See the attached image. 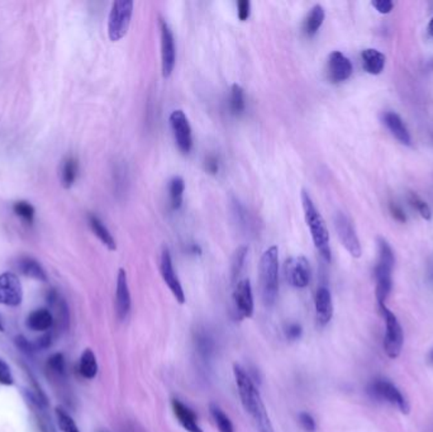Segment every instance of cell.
I'll return each mask as SVG.
<instances>
[{
	"label": "cell",
	"mask_w": 433,
	"mask_h": 432,
	"mask_svg": "<svg viewBox=\"0 0 433 432\" xmlns=\"http://www.w3.org/2000/svg\"><path fill=\"white\" fill-rule=\"evenodd\" d=\"M56 417L58 426L63 432H80L78 424H75L72 418L66 411L60 407H56Z\"/></svg>",
	"instance_id": "obj_33"
},
{
	"label": "cell",
	"mask_w": 433,
	"mask_h": 432,
	"mask_svg": "<svg viewBox=\"0 0 433 432\" xmlns=\"http://www.w3.org/2000/svg\"><path fill=\"white\" fill-rule=\"evenodd\" d=\"M0 332H4V326L1 323V320H0Z\"/></svg>",
	"instance_id": "obj_49"
},
{
	"label": "cell",
	"mask_w": 433,
	"mask_h": 432,
	"mask_svg": "<svg viewBox=\"0 0 433 432\" xmlns=\"http://www.w3.org/2000/svg\"><path fill=\"white\" fill-rule=\"evenodd\" d=\"M36 350H45L51 346V336L49 335H43V336L37 338V341L34 343Z\"/></svg>",
	"instance_id": "obj_44"
},
{
	"label": "cell",
	"mask_w": 433,
	"mask_h": 432,
	"mask_svg": "<svg viewBox=\"0 0 433 432\" xmlns=\"http://www.w3.org/2000/svg\"><path fill=\"white\" fill-rule=\"evenodd\" d=\"M425 72H433V57L431 60H428L427 61V64H425Z\"/></svg>",
	"instance_id": "obj_46"
},
{
	"label": "cell",
	"mask_w": 433,
	"mask_h": 432,
	"mask_svg": "<svg viewBox=\"0 0 433 432\" xmlns=\"http://www.w3.org/2000/svg\"><path fill=\"white\" fill-rule=\"evenodd\" d=\"M246 109L245 91L238 84H233L230 96V111L233 116H241Z\"/></svg>",
	"instance_id": "obj_29"
},
{
	"label": "cell",
	"mask_w": 433,
	"mask_h": 432,
	"mask_svg": "<svg viewBox=\"0 0 433 432\" xmlns=\"http://www.w3.org/2000/svg\"><path fill=\"white\" fill-rule=\"evenodd\" d=\"M377 263L374 269V277L377 281L375 296L377 304H385L388 296L393 289V270L395 255L393 248L384 237H377Z\"/></svg>",
	"instance_id": "obj_2"
},
{
	"label": "cell",
	"mask_w": 433,
	"mask_h": 432,
	"mask_svg": "<svg viewBox=\"0 0 433 432\" xmlns=\"http://www.w3.org/2000/svg\"><path fill=\"white\" fill-rule=\"evenodd\" d=\"M324 18H326L324 8L320 4H315L309 10L308 16L305 17L304 23H303V32H304L305 36L307 37L315 36L317 32L320 31L322 24L324 22Z\"/></svg>",
	"instance_id": "obj_22"
},
{
	"label": "cell",
	"mask_w": 433,
	"mask_h": 432,
	"mask_svg": "<svg viewBox=\"0 0 433 432\" xmlns=\"http://www.w3.org/2000/svg\"><path fill=\"white\" fill-rule=\"evenodd\" d=\"M233 376L238 389L241 403L245 411L252 417L258 432H274L273 424L265 407L261 394L249 373L238 364H234Z\"/></svg>",
	"instance_id": "obj_1"
},
{
	"label": "cell",
	"mask_w": 433,
	"mask_h": 432,
	"mask_svg": "<svg viewBox=\"0 0 433 432\" xmlns=\"http://www.w3.org/2000/svg\"><path fill=\"white\" fill-rule=\"evenodd\" d=\"M302 204H303V210H304L305 222H307V226L309 227V231L312 235L313 244H314L315 248L320 251L322 257L329 263L332 259V252H331V246H329V228H327L321 213L318 212V209L315 208L309 193L307 192L305 189L302 191Z\"/></svg>",
	"instance_id": "obj_3"
},
{
	"label": "cell",
	"mask_w": 433,
	"mask_h": 432,
	"mask_svg": "<svg viewBox=\"0 0 433 432\" xmlns=\"http://www.w3.org/2000/svg\"><path fill=\"white\" fill-rule=\"evenodd\" d=\"M131 311V293H129L127 272L120 268L117 275L115 289V312L120 320H124Z\"/></svg>",
	"instance_id": "obj_16"
},
{
	"label": "cell",
	"mask_w": 433,
	"mask_h": 432,
	"mask_svg": "<svg viewBox=\"0 0 433 432\" xmlns=\"http://www.w3.org/2000/svg\"><path fill=\"white\" fill-rule=\"evenodd\" d=\"M362 67L370 75L381 74L385 67V55L375 48H366L361 52Z\"/></svg>",
	"instance_id": "obj_20"
},
{
	"label": "cell",
	"mask_w": 433,
	"mask_h": 432,
	"mask_svg": "<svg viewBox=\"0 0 433 432\" xmlns=\"http://www.w3.org/2000/svg\"><path fill=\"white\" fill-rule=\"evenodd\" d=\"M133 6L132 0H118L113 3L108 18V36L112 42L122 40L129 32Z\"/></svg>",
	"instance_id": "obj_6"
},
{
	"label": "cell",
	"mask_w": 433,
	"mask_h": 432,
	"mask_svg": "<svg viewBox=\"0 0 433 432\" xmlns=\"http://www.w3.org/2000/svg\"><path fill=\"white\" fill-rule=\"evenodd\" d=\"M315 312H317V320L321 326H326L329 321L332 320L333 316V303H332V296L329 288L321 287L315 293Z\"/></svg>",
	"instance_id": "obj_19"
},
{
	"label": "cell",
	"mask_w": 433,
	"mask_h": 432,
	"mask_svg": "<svg viewBox=\"0 0 433 432\" xmlns=\"http://www.w3.org/2000/svg\"><path fill=\"white\" fill-rule=\"evenodd\" d=\"M171 407H173L174 415L177 417L179 424L183 426L185 431L204 432L198 424V418H197V415L194 413V411L189 409L188 406H185L183 402L175 398V400H171Z\"/></svg>",
	"instance_id": "obj_18"
},
{
	"label": "cell",
	"mask_w": 433,
	"mask_h": 432,
	"mask_svg": "<svg viewBox=\"0 0 433 432\" xmlns=\"http://www.w3.org/2000/svg\"><path fill=\"white\" fill-rule=\"evenodd\" d=\"M198 347H199V352L203 354L204 356H209L210 352H213V341L212 338L206 335V334H201L198 336Z\"/></svg>",
	"instance_id": "obj_37"
},
{
	"label": "cell",
	"mask_w": 433,
	"mask_h": 432,
	"mask_svg": "<svg viewBox=\"0 0 433 432\" xmlns=\"http://www.w3.org/2000/svg\"><path fill=\"white\" fill-rule=\"evenodd\" d=\"M285 278L294 288L303 289L309 285L312 270L304 257H290L285 263Z\"/></svg>",
	"instance_id": "obj_11"
},
{
	"label": "cell",
	"mask_w": 433,
	"mask_h": 432,
	"mask_svg": "<svg viewBox=\"0 0 433 432\" xmlns=\"http://www.w3.org/2000/svg\"><path fill=\"white\" fill-rule=\"evenodd\" d=\"M185 183L181 176H174L168 183V197L170 206L174 210H179L184 200Z\"/></svg>",
	"instance_id": "obj_26"
},
{
	"label": "cell",
	"mask_w": 433,
	"mask_h": 432,
	"mask_svg": "<svg viewBox=\"0 0 433 432\" xmlns=\"http://www.w3.org/2000/svg\"><path fill=\"white\" fill-rule=\"evenodd\" d=\"M88 222L91 231L99 240L102 241V244L109 248L111 251H114L117 248V244H115V240H114L111 231L103 224V221L96 215L90 213L88 215Z\"/></svg>",
	"instance_id": "obj_21"
},
{
	"label": "cell",
	"mask_w": 433,
	"mask_h": 432,
	"mask_svg": "<svg viewBox=\"0 0 433 432\" xmlns=\"http://www.w3.org/2000/svg\"><path fill=\"white\" fill-rule=\"evenodd\" d=\"M47 369L56 376H64L66 373V361H65L64 354L56 352L51 355L47 359Z\"/></svg>",
	"instance_id": "obj_32"
},
{
	"label": "cell",
	"mask_w": 433,
	"mask_h": 432,
	"mask_svg": "<svg viewBox=\"0 0 433 432\" xmlns=\"http://www.w3.org/2000/svg\"><path fill=\"white\" fill-rule=\"evenodd\" d=\"M0 385H14V378L12 374L10 367L7 364V361L0 358Z\"/></svg>",
	"instance_id": "obj_35"
},
{
	"label": "cell",
	"mask_w": 433,
	"mask_h": 432,
	"mask_svg": "<svg viewBox=\"0 0 433 432\" xmlns=\"http://www.w3.org/2000/svg\"><path fill=\"white\" fill-rule=\"evenodd\" d=\"M389 210H390V213H392V217H393L394 219L398 221L399 224H406V222H407V216H406L404 210H403L401 206H398L397 203L392 202L390 206H389Z\"/></svg>",
	"instance_id": "obj_42"
},
{
	"label": "cell",
	"mask_w": 433,
	"mask_h": 432,
	"mask_svg": "<svg viewBox=\"0 0 433 432\" xmlns=\"http://www.w3.org/2000/svg\"><path fill=\"white\" fill-rule=\"evenodd\" d=\"M79 175V161L75 156H67L61 166V184L70 189Z\"/></svg>",
	"instance_id": "obj_25"
},
{
	"label": "cell",
	"mask_w": 433,
	"mask_h": 432,
	"mask_svg": "<svg viewBox=\"0 0 433 432\" xmlns=\"http://www.w3.org/2000/svg\"><path fill=\"white\" fill-rule=\"evenodd\" d=\"M371 6L377 9L380 14H389L394 8L392 0H374L371 1Z\"/></svg>",
	"instance_id": "obj_40"
},
{
	"label": "cell",
	"mask_w": 433,
	"mask_h": 432,
	"mask_svg": "<svg viewBox=\"0 0 433 432\" xmlns=\"http://www.w3.org/2000/svg\"><path fill=\"white\" fill-rule=\"evenodd\" d=\"M188 252H189V254H192V255H201V246H199V245H197V244H190V245L188 246Z\"/></svg>",
	"instance_id": "obj_45"
},
{
	"label": "cell",
	"mask_w": 433,
	"mask_h": 432,
	"mask_svg": "<svg viewBox=\"0 0 433 432\" xmlns=\"http://www.w3.org/2000/svg\"><path fill=\"white\" fill-rule=\"evenodd\" d=\"M302 334H303V330H302V326L298 323H291L287 327V337L291 341H296L298 338H300Z\"/></svg>",
	"instance_id": "obj_43"
},
{
	"label": "cell",
	"mask_w": 433,
	"mask_h": 432,
	"mask_svg": "<svg viewBox=\"0 0 433 432\" xmlns=\"http://www.w3.org/2000/svg\"><path fill=\"white\" fill-rule=\"evenodd\" d=\"M260 289L266 305H273L279 293V248L270 246L260 260Z\"/></svg>",
	"instance_id": "obj_4"
},
{
	"label": "cell",
	"mask_w": 433,
	"mask_h": 432,
	"mask_svg": "<svg viewBox=\"0 0 433 432\" xmlns=\"http://www.w3.org/2000/svg\"><path fill=\"white\" fill-rule=\"evenodd\" d=\"M381 122L388 131L393 135L401 144L412 146V136L409 133L406 123L401 120V116L393 111H385L381 113Z\"/></svg>",
	"instance_id": "obj_17"
},
{
	"label": "cell",
	"mask_w": 433,
	"mask_h": 432,
	"mask_svg": "<svg viewBox=\"0 0 433 432\" xmlns=\"http://www.w3.org/2000/svg\"><path fill=\"white\" fill-rule=\"evenodd\" d=\"M432 140H433V132H432Z\"/></svg>",
	"instance_id": "obj_51"
},
{
	"label": "cell",
	"mask_w": 433,
	"mask_h": 432,
	"mask_svg": "<svg viewBox=\"0 0 433 432\" xmlns=\"http://www.w3.org/2000/svg\"><path fill=\"white\" fill-rule=\"evenodd\" d=\"M209 411H210V416L214 420L216 429L219 432H234L232 421L230 420V417L225 415L223 409L219 406H216V403H210L209 404Z\"/></svg>",
	"instance_id": "obj_28"
},
{
	"label": "cell",
	"mask_w": 433,
	"mask_h": 432,
	"mask_svg": "<svg viewBox=\"0 0 433 432\" xmlns=\"http://www.w3.org/2000/svg\"><path fill=\"white\" fill-rule=\"evenodd\" d=\"M160 272L161 275H162V279L166 283L168 289L171 290L173 296H175V299L179 303L184 304V289H183V285H181V283L177 278L174 265H173V259H171L168 248H164L162 252H161Z\"/></svg>",
	"instance_id": "obj_13"
},
{
	"label": "cell",
	"mask_w": 433,
	"mask_h": 432,
	"mask_svg": "<svg viewBox=\"0 0 433 432\" xmlns=\"http://www.w3.org/2000/svg\"><path fill=\"white\" fill-rule=\"evenodd\" d=\"M237 14L242 22L249 19V14H251V3L249 0L237 1Z\"/></svg>",
	"instance_id": "obj_41"
},
{
	"label": "cell",
	"mask_w": 433,
	"mask_h": 432,
	"mask_svg": "<svg viewBox=\"0 0 433 432\" xmlns=\"http://www.w3.org/2000/svg\"><path fill=\"white\" fill-rule=\"evenodd\" d=\"M27 327L32 331H46L54 325V316L46 308L33 311L25 321Z\"/></svg>",
	"instance_id": "obj_23"
},
{
	"label": "cell",
	"mask_w": 433,
	"mask_h": 432,
	"mask_svg": "<svg viewBox=\"0 0 433 432\" xmlns=\"http://www.w3.org/2000/svg\"><path fill=\"white\" fill-rule=\"evenodd\" d=\"M13 212L16 213V217H19L24 224L32 226L34 221V215L36 210L31 203L25 202V200H19L13 204Z\"/></svg>",
	"instance_id": "obj_30"
},
{
	"label": "cell",
	"mask_w": 433,
	"mask_h": 432,
	"mask_svg": "<svg viewBox=\"0 0 433 432\" xmlns=\"http://www.w3.org/2000/svg\"><path fill=\"white\" fill-rule=\"evenodd\" d=\"M23 301V288L14 272L0 274V304L18 307Z\"/></svg>",
	"instance_id": "obj_12"
},
{
	"label": "cell",
	"mask_w": 433,
	"mask_h": 432,
	"mask_svg": "<svg viewBox=\"0 0 433 432\" xmlns=\"http://www.w3.org/2000/svg\"><path fill=\"white\" fill-rule=\"evenodd\" d=\"M428 33L433 37V17L432 19L430 21V23H428Z\"/></svg>",
	"instance_id": "obj_47"
},
{
	"label": "cell",
	"mask_w": 433,
	"mask_h": 432,
	"mask_svg": "<svg viewBox=\"0 0 433 432\" xmlns=\"http://www.w3.org/2000/svg\"><path fill=\"white\" fill-rule=\"evenodd\" d=\"M380 312L383 314L385 321L384 352L388 358L397 359L401 355L404 343V334L399 321L386 304H379Z\"/></svg>",
	"instance_id": "obj_7"
},
{
	"label": "cell",
	"mask_w": 433,
	"mask_h": 432,
	"mask_svg": "<svg viewBox=\"0 0 433 432\" xmlns=\"http://www.w3.org/2000/svg\"><path fill=\"white\" fill-rule=\"evenodd\" d=\"M79 373L85 379H94L98 374V361L93 350L87 349L81 354L79 361Z\"/></svg>",
	"instance_id": "obj_27"
},
{
	"label": "cell",
	"mask_w": 433,
	"mask_h": 432,
	"mask_svg": "<svg viewBox=\"0 0 433 432\" xmlns=\"http://www.w3.org/2000/svg\"><path fill=\"white\" fill-rule=\"evenodd\" d=\"M428 360L433 363V349L431 350V352H430V355H428Z\"/></svg>",
	"instance_id": "obj_48"
},
{
	"label": "cell",
	"mask_w": 433,
	"mask_h": 432,
	"mask_svg": "<svg viewBox=\"0 0 433 432\" xmlns=\"http://www.w3.org/2000/svg\"><path fill=\"white\" fill-rule=\"evenodd\" d=\"M233 302L240 318H251L254 316L255 303L251 281L249 279H242L236 284L233 292Z\"/></svg>",
	"instance_id": "obj_14"
},
{
	"label": "cell",
	"mask_w": 433,
	"mask_h": 432,
	"mask_svg": "<svg viewBox=\"0 0 433 432\" xmlns=\"http://www.w3.org/2000/svg\"><path fill=\"white\" fill-rule=\"evenodd\" d=\"M247 251H249V248H246V246H241V248L234 252V257H233L232 259V266H231L233 281H237V278L240 277L241 272H242V269H243V265H245Z\"/></svg>",
	"instance_id": "obj_34"
},
{
	"label": "cell",
	"mask_w": 433,
	"mask_h": 432,
	"mask_svg": "<svg viewBox=\"0 0 433 432\" xmlns=\"http://www.w3.org/2000/svg\"><path fill=\"white\" fill-rule=\"evenodd\" d=\"M353 67L350 58L340 52L333 51L329 57V64H327V72H329V79L332 83H342L353 75Z\"/></svg>",
	"instance_id": "obj_15"
},
{
	"label": "cell",
	"mask_w": 433,
	"mask_h": 432,
	"mask_svg": "<svg viewBox=\"0 0 433 432\" xmlns=\"http://www.w3.org/2000/svg\"><path fill=\"white\" fill-rule=\"evenodd\" d=\"M368 394L373 400H381L389 404H393L395 407H398L404 415H408L410 411V406L406 396L389 379L375 378L374 380H371L368 385Z\"/></svg>",
	"instance_id": "obj_5"
},
{
	"label": "cell",
	"mask_w": 433,
	"mask_h": 432,
	"mask_svg": "<svg viewBox=\"0 0 433 432\" xmlns=\"http://www.w3.org/2000/svg\"><path fill=\"white\" fill-rule=\"evenodd\" d=\"M335 228H336L337 236L344 245V248L348 251V254L355 259H359L362 254L360 240L356 233V230L353 227V222L350 218L346 216L342 212H337L335 216Z\"/></svg>",
	"instance_id": "obj_8"
},
{
	"label": "cell",
	"mask_w": 433,
	"mask_h": 432,
	"mask_svg": "<svg viewBox=\"0 0 433 432\" xmlns=\"http://www.w3.org/2000/svg\"><path fill=\"white\" fill-rule=\"evenodd\" d=\"M298 420H299V424L305 432H315L317 424H315V421L311 413L300 412L298 416Z\"/></svg>",
	"instance_id": "obj_36"
},
{
	"label": "cell",
	"mask_w": 433,
	"mask_h": 432,
	"mask_svg": "<svg viewBox=\"0 0 433 432\" xmlns=\"http://www.w3.org/2000/svg\"><path fill=\"white\" fill-rule=\"evenodd\" d=\"M407 198H408L409 204L417 210L419 216L422 217L425 221H431L432 210H431L430 206L425 203V200L418 195L417 193L409 192Z\"/></svg>",
	"instance_id": "obj_31"
},
{
	"label": "cell",
	"mask_w": 433,
	"mask_h": 432,
	"mask_svg": "<svg viewBox=\"0 0 433 432\" xmlns=\"http://www.w3.org/2000/svg\"><path fill=\"white\" fill-rule=\"evenodd\" d=\"M18 268L23 275L28 277V278H32L34 281H47V274L45 272L43 266L33 257H22L18 263Z\"/></svg>",
	"instance_id": "obj_24"
},
{
	"label": "cell",
	"mask_w": 433,
	"mask_h": 432,
	"mask_svg": "<svg viewBox=\"0 0 433 432\" xmlns=\"http://www.w3.org/2000/svg\"><path fill=\"white\" fill-rule=\"evenodd\" d=\"M204 166H206V171L209 173L210 175H216L218 171H219V159L216 155H208L204 161Z\"/></svg>",
	"instance_id": "obj_39"
},
{
	"label": "cell",
	"mask_w": 433,
	"mask_h": 432,
	"mask_svg": "<svg viewBox=\"0 0 433 432\" xmlns=\"http://www.w3.org/2000/svg\"><path fill=\"white\" fill-rule=\"evenodd\" d=\"M14 344H16V347H18L21 352H24V354H27V355H30V354H33V352H37L34 344H33V343H30V341H28L25 337L22 336V335L16 336V338H14Z\"/></svg>",
	"instance_id": "obj_38"
},
{
	"label": "cell",
	"mask_w": 433,
	"mask_h": 432,
	"mask_svg": "<svg viewBox=\"0 0 433 432\" xmlns=\"http://www.w3.org/2000/svg\"><path fill=\"white\" fill-rule=\"evenodd\" d=\"M168 120L179 150L189 153L192 149V133L186 114L181 109H177L170 114Z\"/></svg>",
	"instance_id": "obj_10"
},
{
	"label": "cell",
	"mask_w": 433,
	"mask_h": 432,
	"mask_svg": "<svg viewBox=\"0 0 433 432\" xmlns=\"http://www.w3.org/2000/svg\"><path fill=\"white\" fill-rule=\"evenodd\" d=\"M161 69H162V76L168 78L175 67L177 63V47H175V40H174V33L171 31L170 25L166 21L161 19Z\"/></svg>",
	"instance_id": "obj_9"
},
{
	"label": "cell",
	"mask_w": 433,
	"mask_h": 432,
	"mask_svg": "<svg viewBox=\"0 0 433 432\" xmlns=\"http://www.w3.org/2000/svg\"><path fill=\"white\" fill-rule=\"evenodd\" d=\"M431 279H432L433 281V268H432V272H431Z\"/></svg>",
	"instance_id": "obj_50"
}]
</instances>
